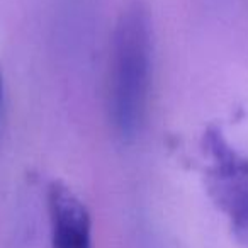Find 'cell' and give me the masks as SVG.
Returning a JSON list of instances; mask_svg holds the SVG:
<instances>
[{
  "mask_svg": "<svg viewBox=\"0 0 248 248\" xmlns=\"http://www.w3.org/2000/svg\"><path fill=\"white\" fill-rule=\"evenodd\" d=\"M153 63L152 14L145 0H129L117 16L110 45L109 117L116 133L131 141L148 109Z\"/></svg>",
  "mask_w": 248,
  "mask_h": 248,
  "instance_id": "6da1fadb",
  "label": "cell"
},
{
  "mask_svg": "<svg viewBox=\"0 0 248 248\" xmlns=\"http://www.w3.org/2000/svg\"><path fill=\"white\" fill-rule=\"evenodd\" d=\"M202 152L206 167V190L214 206L226 214L231 233L248 248V156L241 155L216 126L206 129Z\"/></svg>",
  "mask_w": 248,
  "mask_h": 248,
  "instance_id": "7a4b0ae2",
  "label": "cell"
},
{
  "mask_svg": "<svg viewBox=\"0 0 248 248\" xmlns=\"http://www.w3.org/2000/svg\"><path fill=\"white\" fill-rule=\"evenodd\" d=\"M46 199L53 248H92V219L78 196L66 184L53 180Z\"/></svg>",
  "mask_w": 248,
  "mask_h": 248,
  "instance_id": "3957f363",
  "label": "cell"
},
{
  "mask_svg": "<svg viewBox=\"0 0 248 248\" xmlns=\"http://www.w3.org/2000/svg\"><path fill=\"white\" fill-rule=\"evenodd\" d=\"M2 97H4V78H2V70H0V106H2Z\"/></svg>",
  "mask_w": 248,
  "mask_h": 248,
  "instance_id": "277c9868",
  "label": "cell"
}]
</instances>
